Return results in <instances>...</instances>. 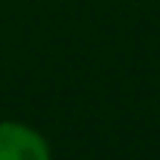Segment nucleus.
Instances as JSON below:
<instances>
[{"mask_svg":"<svg viewBox=\"0 0 160 160\" xmlns=\"http://www.w3.org/2000/svg\"><path fill=\"white\" fill-rule=\"evenodd\" d=\"M53 154L45 133L24 122H0V160H48Z\"/></svg>","mask_w":160,"mask_h":160,"instance_id":"nucleus-1","label":"nucleus"}]
</instances>
